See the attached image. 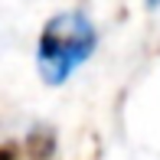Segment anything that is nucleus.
Wrapping results in <instances>:
<instances>
[{
	"mask_svg": "<svg viewBox=\"0 0 160 160\" xmlns=\"http://www.w3.org/2000/svg\"><path fill=\"white\" fill-rule=\"evenodd\" d=\"M98 49V30L82 10H62L46 20L36 42V72L46 85H65L69 75Z\"/></svg>",
	"mask_w": 160,
	"mask_h": 160,
	"instance_id": "obj_1",
	"label": "nucleus"
},
{
	"mask_svg": "<svg viewBox=\"0 0 160 160\" xmlns=\"http://www.w3.org/2000/svg\"><path fill=\"white\" fill-rule=\"evenodd\" d=\"M147 7H150V10H157V7H160V0H147Z\"/></svg>",
	"mask_w": 160,
	"mask_h": 160,
	"instance_id": "obj_2",
	"label": "nucleus"
}]
</instances>
